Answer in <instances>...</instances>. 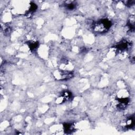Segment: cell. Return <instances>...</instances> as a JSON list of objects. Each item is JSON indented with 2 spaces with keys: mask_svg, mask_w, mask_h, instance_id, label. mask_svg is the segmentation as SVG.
<instances>
[{
  "mask_svg": "<svg viewBox=\"0 0 135 135\" xmlns=\"http://www.w3.org/2000/svg\"><path fill=\"white\" fill-rule=\"evenodd\" d=\"M111 22L107 18L101 19L92 24V30L97 33H104L107 32L111 27Z\"/></svg>",
  "mask_w": 135,
  "mask_h": 135,
  "instance_id": "cell-1",
  "label": "cell"
},
{
  "mask_svg": "<svg viewBox=\"0 0 135 135\" xmlns=\"http://www.w3.org/2000/svg\"><path fill=\"white\" fill-rule=\"evenodd\" d=\"M54 76L55 78L57 80H68L73 77V73L72 71H70L59 70L54 72Z\"/></svg>",
  "mask_w": 135,
  "mask_h": 135,
  "instance_id": "cell-2",
  "label": "cell"
},
{
  "mask_svg": "<svg viewBox=\"0 0 135 135\" xmlns=\"http://www.w3.org/2000/svg\"><path fill=\"white\" fill-rule=\"evenodd\" d=\"M72 97V94L71 92L65 91L61 93V95L59 97L56 101L58 103H63L64 102L71 100Z\"/></svg>",
  "mask_w": 135,
  "mask_h": 135,
  "instance_id": "cell-3",
  "label": "cell"
},
{
  "mask_svg": "<svg viewBox=\"0 0 135 135\" xmlns=\"http://www.w3.org/2000/svg\"><path fill=\"white\" fill-rule=\"evenodd\" d=\"M118 104L117 105V108L119 110H124L128 105L129 99L128 97H120L117 99Z\"/></svg>",
  "mask_w": 135,
  "mask_h": 135,
  "instance_id": "cell-4",
  "label": "cell"
},
{
  "mask_svg": "<svg viewBox=\"0 0 135 135\" xmlns=\"http://www.w3.org/2000/svg\"><path fill=\"white\" fill-rule=\"evenodd\" d=\"M130 46V44L127 41L123 40L120 42L115 46L117 51L119 52H122L127 51Z\"/></svg>",
  "mask_w": 135,
  "mask_h": 135,
  "instance_id": "cell-5",
  "label": "cell"
},
{
  "mask_svg": "<svg viewBox=\"0 0 135 135\" xmlns=\"http://www.w3.org/2000/svg\"><path fill=\"white\" fill-rule=\"evenodd\" d=\"M64 131L66 134L72 133L75 130V126L73 123L66 122L63 123Z\"/></svg>",
  "mask_w": 135,
  "mask_h": 135,
  "instance_id": "cell-6",
  "label": "cell"
},
{
  "mask_svg": "<svg viewBox=\"0 0 135 135\" xmlns=\"http://www.w3.org/2000/svg\"><path fill=\"white\" fill-rule=\"evenodd\" d=\"M124 124L123 125V127L126 129H131L134 125V117H130L126 119V120L124 122Z\"/></svg>",
  "mask_w": 135,
  "mask_h": 135,
  "instance_id": "cell-7",
  "label": "cell"
},
{
  "mask_svg": "<svg viewBox=\"0 0 135 135\" xmlns=\"http://www.w3.org/2000/svg\"><path fill=\"white\" fill-rule=\"evenodd\" d=\"M27 44L31 51H36L39 46L38 42L35 41H29Z\"/></svg>",
  "mask_w": 135,
  "mask_h": 135,
  "instance_id": "cell-8",
  "label": "cell"
},
{
  "mask_svg": "<svg viewBox=\"0 0 135 135\" xmlns=\"http://www.w3.org/2000/svg\"><path fill=\"white\" fill-rule=\"evenodd\" d=\"M65 8L69 11H72L74 9L76 6V3L75 2H70L65 3Z\"/></svg>",
  "mask_w": 135,
  "mask_h": 135,
  "instance_id": "cell-9",
  "label": "cell"
},
{
  "mask_svg": "<svg viewBox=\"0 0 135 135\" xmlns=\"http://www.w3.org/2000/svg\"><path fill=\"white\" fill-rule=\"evenodd\" d=\"M37 8V6L34 3H31L30 4V7L28 9V11L26 12L27 15H30L32 14H33L34 12L36 11V10Z\"/></svg>",
  "mask_w": 135,
  "mask_h": 135,
  "instance_id": "cell-10",
  "label": "cell"
},
{
  "mask_svg": "<svg viewBox=\"0 0 135 135\" xmlns=\"http://www.w3.org/2000/svg\"><path fill=\"white\" fill-rule=\"evenodd\" d=\"M128 26L131 31H134V18L133 16H131L128 22Z\"/></svg>",
  "mask_w": 135,
  "mask_h": 135,
  "instance_id": "cell-11",
  "label": "cell"
},
{
  "mask_svg": "<svg viewBox=\"0 0 135 135\" xmlns=\"http://www.w3.org/2000/svg\"><path fill=\"white\" fill-rule=\"evenodd\" d=\"M126 2V3H125V4L127 5V6H131V5H133V3L134 2V1H127V2Z\"/></svg>",
  "mask_w": 135,
  "mask_h": 135,
  "instance_id": "cell-12",
  "label": "cell"
}]
</instances>
